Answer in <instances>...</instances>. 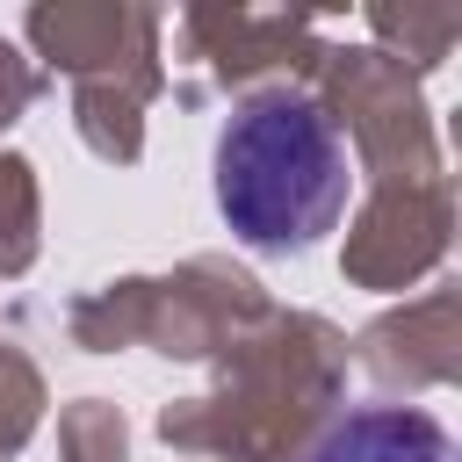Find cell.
Listing matches in <instances>:
<instances>
[{
  "label": "cell",
  "instance_id": "2",
  "mask_svg": "<svg viewBox=\"0 0 462 462\" xmlns=\"http://www.w3.org/2000/svg\"><path fill=\"white\" fill-rule=\"evenodd\" d=\"M310 462H462L455 433L433 419V411H411V404H361L346 411L318 448Z\"/></svg>",
  "mask_w": 462,
  "mask_h": 462
},
{
  "label": "cell",
  "instance_id": "1",
  "mask_svg": "<svg viewBox=\"0 0 462 462\" xmlns=\"http://www.w3.org/2000/svg\"><path fill=\"white\" fill-rule=\"evenodd\" d=\"M354 195V152L339 123L289 87L238 101L217 137V209L260 253L318 245Z\"/></svg>",
  "mask_w": 462,
  "mask_h": 462
}]
</instances>
